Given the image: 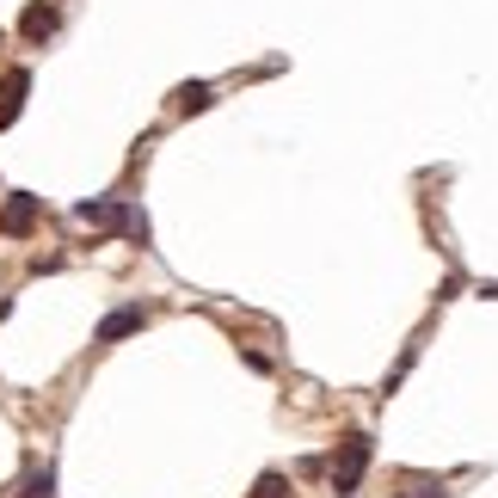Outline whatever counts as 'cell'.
Returning a JSON list of instances; mask_svg holds the SVG:
<instances>
[{
	"mask_svg": "<svg viewBox=\"0 0 498 498\" xmlns=\"http://www.w3.org/2000/svg\"><path fill=\"white\" fill-rule=\"evenodd\" d=\"M369 456H376V443L363 437V430H351L345 443H339V456H332V493L351 498L357 486H363V467H369Z\"/></svg>",
	"mask_w": 498,
	"mask_h": 498,
	"instance_id": "obj_1",
	"label": "cell"
},
{
	"mask_svg": "<svg viewBox=\"0 0 498 498\" xmlns=\"http://www.w3.org/2000/svg\"><path fill=\"white\" fill-rule=\"evenodd\" d=\"M37 215H43V197H32V191H13L6 204H0V234H32L37 228Z\"/></svg>",
	"mask_w": 498,
	"mask_h": 498,
	"instance_id": "obj_2",
	"label": "cell"
},
{
	"mask_svg": "<svg viewBox=\"0 0 498 498\" xmlns=\"http://www.w3.org/2000/svg\"><path fill=\"white\" fill-rule=\"evenodd\" d=\"M25 93H32V68H6V80H0V130H13V123H19Z\"/></svg>",
	"mask_w": 498,
	"mask_h": 498,
	"instance_id": "obj_3",
	"label": "cell"
},
{
	"mask_svg": "<svg viewBox=\"0 0 498 498\" xmlns=\"http://www.w3.org/2000/svg\"><path fill=\"white\" fill-rule=\"evenodd\" d=\"M142 326H148V308H142V302L111 308L105 321H99V345H117V339H130V332H142Z\"/></svg>",
	"mask_w": 498,
	"mask_h": 498,
	"instance_id": "obj_4",
	"label": "cell"
},
{
	"mask_svg": "<svg viewBox=\"0 0 498 498\" xmlns=\"http://www.w3.org/2000/svg\"><path fill=\"white\" fill-rule=\"evenodd\" d=\"M56 25H62L56 0H37V6H25V19H19V37L25 43H43V37H56Z\"/></svg>",
	"mask_w": 498,
	"mask_h": 498,
	"instance_id": "obj_5",
	"label": "cell"
},
{
	"mask_svg": "<svg viewBox=\"0 0 498 498\" xmlns=\"http://www.w3.org/2000/svg\"><path fill=\"white\" fill-rule=\"evenodd\" d=\"M210 105H215V86H204V80H191V86L173 93V111H185V117H191V111H210Z\"/></svg>",
	"mask_w": 498,
	"mask_h": 498,
	"instance_id": "obj_6",
	"label": "cell"
},
{
	"mask_svg": "<svg viewBox=\"0 0 498 498\" xmlns=\"http://www.w3.org/2000/svg\"><path fill=\"white\" fill-rule=\"evenodd\" d=\"M19 498H56V462H37L32 474H25Z\"/></svg>",
	"mask_w": 498,
	"mask_h": 498,
	"instance_id": "obj_7",
	"label": "cell"
},
{
	"mask_svg": "<svg viewBox=\"0 0 498 498\" xmlns=\"http://www.w3.org/2000/svg\"><path fill=\"white\" fill-rule=\"evenodd\" d=\"M252 498H289V480H284V474H258Z\"/></svg>",
	"mask_w": 498,
	"mask_h": 498,
	"instance_id": "obj_8",
	"label": "cell"
},
{
	"mask_svg": "<svg viewBox=\"0 0 498 498\" xmlns=\"http://www.w3.org/2000/svg\"><path fill=\"white\" fill-rule=\"evenodd\" d=\"M412 498H449V493H443L437 480H425V486H412Z\"/></svg>",
	"mask_w": 498,
	"mask_h": 498,
	"instance_id": "obj_9",
	"label": "cell"
}]
</instances>
